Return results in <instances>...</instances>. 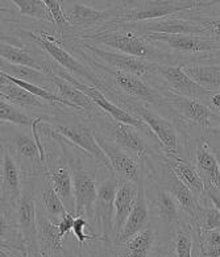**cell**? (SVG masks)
Instances as JSON below:
<instances>
[{
  "instance_id": "7",
  "label": "cell",
  "mask_w": 220,
  "mask_h": 257,
  "mask_svg": "<svg viewBox=\"0 0 220 257\" xmlns=\"http://www.w3.org/2000/svg\"><path fill=\"white\" fill-rule=\"evenodd\" d=\"M73 178L74 201H75V216L86 218L88 222L94 220V204L98 197V183L95 172L84 168L82 164L67 159Z\"/></svg>"
},
{
  "instance_id": "42",
  "label": "cell",
  "mask_w": 220,
  "mask_h": 257,
  "mask_svg": "<svg viewBox=\"0 0 220 257\" xmlns=\"http://www.w3.org/2000/svg\"><path fill=\"white\" fill-rule=\"evenodd\" d=\"M74 219H75V216H74L73 214H66L62 219H61V222L57 224V227H58V232H60V235L62 236L63 239L66 237L67 233L70 232L71 228H73Z\"/></svg>"
},
{
  "instance_id": "3",
  "label": "cell",
  "mask_w": 220,
  "mask_h": 257,
  "mask_svg": "<svg viewBox=\"0 0 220 257\" xmlns=\"http://www.w3.org/2000/svg\"><path fill=\"white\" fill-rule=\"evenodd\" d=\"M44 178V177H42ZM37 178H25L23 193L15 206L16 222L21 239L24 243L25 252L28 256L40 257L37 245V198L36 185Z\"/></svg>"
},
{
  "instance_id": "41",
  "label": "cell",
  "mask_w": 220,
  "mask_h": 257,
  "mask_svg": "<svg viewBox=\"0 0 220 257\" xmlns=\"http://www.w3.org/2000/svg\"><path fill=\"white\" fill-rule=\"evenodd\" d=\"M198 218H200L202 231H220V212L213 207V204L199 212Z\"/></svg>"
},
{
  "instance_id": "13",
  "label": "cell",
  "mask_w": 220,
  "mask_h": 257,
  "mask_svg": "<svg viewBox=\"0 0 220 257\" xmlns=\"http://www.w3.org/2000/svg\"><path fill=\"white\" fill-rule=\"evenodd\" d=\"M84 49L98 57L103 61V64L107 65L109 69L118 71H124L128 74H133L136 77H145L149 73L157 71V64L149 62V61L136 58V57L128 56V54L120 53L116 50H109L107 48L94 45V44H84Z\"/></svg>"
},
{
  "instance_id": "40",
  "label": "cell",
  "mask_w": 220,
  "mask_h": 257,
  "mask_svg": "<svg viewBox=\"0 0 220 257\" xmlns=\"http://www.w3.org/2000/svg\"><path fill=\"white\" fill-rule=\"evenodd\" d=\"M202 248L206 257H220V231H203Z\"/></svg>"
},
{
  "instance_id": "4",
  "label": "cell",
  "mask_w": 220,
  "mask_h": 257,
  "mask_svg": "<svg viewBox=\"0 0 220 257\" xmlns=\"http://www.w3.org/2000/svg\"><path fill=\"white\" fill-rule=\"evenodd\" d=\"M27 35L29 39H32L42 50H45L46 53L56 61L62 69L66 71H70L71 75H77L86 85L96 87L99 90L104 88L105 85L103 83L100 78L91 70L90 67L83 65L77 58H74L66 49H63L60 43H57L56 39L50 37L48 33H36V32H23Z\"/></svg>"
},
{
  "instance_id": "38",
  "label": "cell",
  "mask_w": 220,
  "mask_h": 257,
  "mask_svg": "<svg viewBox=\"0 0 220 257\" xmlns=\"http://www.w3.org/2000/svg\"><path fill=\"white\" fill-rule=\"evenodd\" d=\"M35 119L36 117L31 116L27 112H23L18 107L12 106L11 103L0 98V121L11 123L14 125H21V127H32Z\"/></svg>"
},
{
  "instance_id": "2",
  "label": "cell",
  "mask_w": 220,
  "mask_h": 257,
  "mask_svg": "<svg viewBox=\"0 0 220 257\" xmlns=\"http://www.w3.org/2000/svg\"><path fill=\"white\" fill-rule=\"evenodd\" d=\"M213 4L212 2H182V0H144V2H132L130 6H124V10L119 8L116 22L124 24H136L149 20L169 18L170 15L194 10V8L207 7Z\"/></svg>"
},
{
  "instance_id": "28",
  "label": "cell",
  "mask_w": 220,
  "mask_h": 257,
  "mask_svg": "<svg viewBox=\"0 0 220 257\" xmlns=\"http://www.w3.org/2000/svg\"><path fill=\"white\" fill-rule=\"evenodd\" d=\"M196 172L202 178L204 187L206 183L208 185L211 190L220 191V166L217 162L216 157L213 156L210 148L207 147V144H199L196 148Z\"/></svg>"
},
{
  "instance_id": "27",
  "label": "cell",
  "mask_w": 220,
  "mask_h": 257,
  "mask_svg": "<svg viewBox=\"0 0 220 257\" xmlns=\"http://www.w3.org/2000/svg\"><path fill=\"white\" fill-rule=\"evenodd\" d=\"M165 183H166V190L173 195V198H174L177 204H178V207L181 208L182 211L186 212L190 218H198V215L200 212L198 198L190 191V189L186 186L185 183L178 180V177L175 176L174 173L171 172L168 166H166Z\"/></svg>"
},
{
  "instance_id": "39",
  "label": "cell",
  "mask_w": 220,
  "mask_h": 257,
  "mask_svg": "<svg viewBox=\"0 0 220 257\" xmlns=\"http://www.w3.org/2000/svg\"><path fill=\"white\" fill-rule=\"evenodd\" d=\"M45 4L50 12L53 24L57 27V31L60 33V36H63V33L70 28V25L67 23V19L65 16V12H63L62 2L61 0H45Z\"/></svg>"
},
{
  "instance_id": "15",
  "label": "cell",
  "mask_w": 220,
  "mask_h": 257,
  "mask_svg": "<svg viewBox=\"0 0 220 257\" xmlns=\"http://www.w3.org/2000/svg\"><path fill=\"white\" fill-rule=\"evenodd\" d=\"M109 77L118 87L123 92H126L131 99H135L137 102H147L150 104H162L165 102L164 94H161L158 90L149 86L147 82H144L140 77H136L133 74H128L124 71L112 70L109 67L105 69Z\"/></svg>"
},
{
  "instance_id": "23",
  "label": "cell",
  "mask_w": 220,
  "mask_h": 257,
  "mask_svg": "<svg viewBox=\"0 0 220 257\" xmlns=\"http://www.w3.org/2000/svg\"><path fill=\"white\" fill-rule=\"evenodd\" d=\"M164 98L166 104L175 109L181 116L191 120L204 128L208 125L211 117L213 116L212 109L196 99L185 98L173 92H165Z\"/></svg>"
},
{
  "instance_id": "11",
  "label": "cell",
  "mask_w": 220,
  "mask_h": 257,
  "mask_svg": "<svg viewBox=\"0 0 220 257\" xmlns=\"http://www.w3.org/2000/svg\"><path fill=\"white\" fill-rule=\"evenodd\" d=\"M94 132L96 143L111 165L112 173L119 177L122 181H130L137 186L143 185V170H141V165L137 162V160L131 153H128L127 151L120 148L119 145H116L114 141L109 140L108 138H105L96 131Z\"/></svg>"
},
{
  "instance_id": "16",
  "label": "cell",
  "mask_w": 220,
  "mask_h": 257,
  "mask_svg": "<svg viewBox=\"0 0 220 257\" xmlns=\"http://www.w3.org/2000/svg\"><path fill=\"white\" fill-rule=\"evenodd\" d=\"M149 43L166 44L169 48L182 53H204L220 49V41L210 37L189 35H162V33H148L143 36Z\"/></svg>"
},
{
  "instance_id": "5",
  "label": "cell",
  "mask_w": 220,
  "mask_h": 257,
  "mask_svg": "<svg viewBox=\"0 0 220 257\" xmlns=\"http://www.w3.org/2000/svg\"><path fill=\"white\" fill-rule=\"evenodd\" d=\"M115 96L119 99V102L123 104V109H126V111L131 109V115L140 119L152 131V134H154V136L157 138L165 152L177 153V149H178V134H177V130H175L174 125L169 120H166L165 117L149 109L147 106H144L143 103L137 102L135 99L123 98V96L119 95Z\"/></svg>"
},
{
  "instance_id": "8",
  "label": "cell",
  "mask_w": 220,
  "mask_h": 257,
  "mask_svg": "<svg viewBox=\"0 0 220 257\" xmlns=\"http://www.w3.org/2000/svg\"><path fill=\"white\" fill-rule=\"evenodd\" d=\"M45 121L53 132L60 135L61 138L67 141V143H71L77 148L82 149L83 153L92 157L99 165H103L112 173L108 160H107L105 155L103 153L98 143H96L95 132L92 128L82 123H57L53 119H48V117L45 119Z\"/></svg>"
},
{
  "instance_id": "19",
  "label": "cell",
  "mask_w": 220,
  "mask_h": 257,
  "mask_svg": "<svg viewBox=\"0 0 220 257\" xmlns=\"http://www.w3.org/2000/svg\"><path fill=\"white\" fill-rule=\"evenodd\" d=\"M3 166L0 174V191L6 203L16 206L23 193V170L14 155L7 148L3 149Z\"/></svg>"
},
{
  "instance_id": "44",
  "label": "cell",
  "mask_w": 220,
  "mask_h": 257,
  "mask_svg": "<svg viewBox=\"0 0 220 257\" xmlns=\"http://www.w3.org/2000/svg\"><path fill=\"white\" fill-rule=\"evenodd\" d=\"M27 252L0 244V257H27Z\"/></svg>"
},
{
  "instance_id": "32",
  "label": "cell",
  "mask_w": 220,
  "mask_h": 257,
  "mask_svg": "<svg viewBox=\"0 0 220 257\" xmlns=\"http://www.w3.org/2000/svg\"><path fill=\"white\" fill-rule=\"evenodd\" d=\"M153 206L156 216L161 222V224H164L168 228H173L178 224V204L165 187L162 189V187L157 186L154 189Z\"/></svg>"
},
{
  "instance_id": "1",
  "label": "cell",
  "mask_w": 220,
  "mask_h": 257,
  "mask_svg": "<svg viewBox=\"0 0 220 257\" xmlns=\"http://www.w3.org/2000/svg\"><path fill=\"white\" fill-rule=\"evenodd\" d=\"M83 39L87 40L88 44H99L103 45V48H111V50L149 61L153 64L160 65L161 62V65H168L170 61L169 54L156 48L143 36L128 29L119 31L118 27H114L112 29H103L91 36H83Z\"/></svg>"
},
{
  "instance_id": "12",
  "label": "cell",
  "mask_w": 220,
  "mask_h": 257,
  "mask_svg": "<svg viewBox=\"0 0 220 257\" xmlns=\"http://www.w3.org/2000/svg\"><path fill=\"white\" fill-rule=\"evenodd\" d=\"M53 70L56 73L58 77H61L62 79L67 81L69 83L74 86V87H77L79 91H82L84 95L87 96L90 99L91 102L94 103L95 106L98 107V108L103 109L104 113H107L108 116H111L112 119H115L116 121H119V123H124L128 124V125H132V127L137 128L139 131L144 132V128H145V124L141 121L140 119H137L133 115H131L128 111L126 109H123L122 107H119L115 103H112L109 99H107V96L101 92V90L96 87H92V86H88L83 82H80L79 79L71 75L70 73H67V71L63 70H56L54 67H53Z\"/></svg>"
},
{
  "instance_id": "31",
  "label": "cell",
  "mask_w": 220,
  "mask_h": 257,
  "mask_svg": "<svg viewBox=\"0 0 220 257\" xmlns=\"http://www.w3.org/2000/svg\"><path fill=\"white\" fill-rule=\"evenodd\" d=\"M37 208L54 224H58L61 219L66 214H69L66 207L63 206L61 198L54 190L52 182L46 176L44 177V186H42L40 201L37 199Z\"/></svg>"
},
{
  "instance_id": "17",
  "label": "cell",
  "mask_w": 220,
  "mask_h": 257,
  "mask_svg": "<svg viewBox=\"0 0 220 257\" xmlns=\"http://www.w3.org/2000/svg\"><path fill=\"white\" fill-rule=\"evenodd\" d=\"M65 7L62 2V8L65 12V16L67 19V23L70 25V28L75 29H87L91 27L105 24L107 22H116L119 8H114L108 11H99L95 8L86 6L83 3H66Z\"/></svg>"
},
{
  "instance_id": "49",
  "label": "cell",
  "mask_w": 220,
  "mask_h": 257,
  "mask_svg": "<svg viewBox=\"0 0 220 257\" xmlns=\"http://www.w3.org/2000/svg\"><path fill=\"white\" fill-rule=\"evenodd\" d=\"M213 131V134H216V135H219L220 136V125L217 128H215V130H212Z\"/></svg>"
},
{
  "instance_id": "29",
  "label": "cell",
  "mask_w": 220,
  "mask_h": 257,
  "mask_svg": "<svg viewBox=\"0 0 220 257\" xmlns=\"http://www.w3.org/2000/svg\"><path fill=\"white\" fill-rule=\"evenodd\" d=\"M45 74L49 77L50 82H52V85L54 86V88L58 92V96L63 100H66V102L71 103L75 107L80 109V111H87L90 113H95L98 111V107L95 106L94 103L91 102L90 99L87 96L84 95L83 92L79 91L77 87H74L71 83H69L67 81L62 79L61 77L54 73L53 70V66H50L48 70L45 71Z\"/></svg>"
},
{
  "instance_id": "30",
  "label": "cell",
  "mask_w": 220,
  "mask_h": 257,
  "mask_svg": "<svg viewBox=\"0 0 220 257\" xmlns=\"http://www.w3.org/2000/svg\"><path fill=\"white\" fill-rule=\"evenodd\" d=\"M0 244L25 252L24 243L16 222L15 207L4 201H0Z\"/></svg>"
},
{
  "instance_id": "25",
  "label": "cell",
  "mask_w": 220,
  "mask_h": 257,
  "mask_svg": "<svg viewBox=\"0 0 220 257\" xmlns=\"http://www.w3.org/2000/svg\"><path fill=\"white\" fill-rule=\"evenodd\" d=\"M46 177L52 182L54 190L61 198L67 212L75 216V201H74L73 178H71L70 166L66 165L65 161L61 160L60 165L57 164V165L49 166Z\"/></svg>"
},
{
  "instance_id": "37",
  "label": "cell",
  "mask_w": 220,
  "mask_h": 257,
  "mask_svg": "<svg viewBox=\"0 0 220 257\" xmlns=\"http://www.w3.org/2000/svg\"><path fill=\"white\" fill-rule=\"evenodd\" d=\"M11 3L18 8L21 16L37 19V20H42L46 23H53L45 0H12Z\"/></svg>"
},
{
  "instance_id": "20",
  "label": "cell",
  "mask_w": 220,
  "mask_h": 257,
  "mask_svg": "<svg viewBox=\"0 0 220 257\" xmlns=\"http://www.w3.org/2000/svg\"><path fill=\"white\" fill-rule=\"evenodd\" d=\"M150 208H149V199L147 195V189L145 185H140L139 186V193H137L136 202L133 206L132 211H131L130 216L127 219L126 225L122 229L120 235L116 237L115 245L126 243L128 240L143 231L144 228H147L148 225H150Z\"/></svg>"
},
{
  "instance_id": "52",
  "label": "cell",
  "mask_w": 220,
  "mask_h": 257,
  "mask_svg": "<svg viewBox=\"0 0 220 257\" xmlns=\"http://www.w3.org/2000/svg\"><path fill=\"white\" fill-rule=\"evenodd\" d=\"M27 257H36V256H27Z\"/></svg>"
},
{
  "instance_id": "46",
  "label": "cell",
  "mask_w": 220,
  "mask_h": 257,
  "mask_svg": "<svg viewBox=\"0 0 220 257\" xmlns=\"http://www.w3.org/2000/svg\"><path fill=\"white\" fill-rule=\"evenodd\" d=\"M210 103L216 109H220V92H212L208 98Z\"/></svg>"
},
{
  "instance_id": "34",
  "label": "cell",
  "mask_w": 220,
  "mask_h": 257,
  "mask_svg": "<svg viewBox=\"0 0 220 257\" xmlns=\"http://www.w3.org/2000/svg\"><path fill=\"white\" fill-rule=\"evenodd\" d=\"M0 98L18 108H46L45 103H42L37 96L12 82H10L8 85L0 86Z\"/></svg>"
},
{
  "instance_id": "51",
  "label": "cell",
  "mask_w": 220,
  "mask_h": 257,
  "mask_svg": "<svg viewBox=\"0 0 220 257\" xmlns=\"http://www.w3.org/2000/svg\"><path fill=\"white\" fill-rule=\"evenodd\" d=\"M0 201H3V197H2V191H0Z\"/></svg>"
},
{
  "instance_id": "24",
  "label": "cell",
  "mask_w": 220,
  "mask_h": 257,
  "mask_svg": "<svg viewBox=\"0 0 220 257\" xmlns=\"http://www.w3.org/2000/svg\"><path fill=\"white\" fill-rule=\"evenodd\" d=\"M139 186L130 181H120L115 195V214H114V239L120 235L127 219L136 202Z\"/></svg>"
},
{
  "instance_id": "6",
  "label": "cell",
  "mask_w": 220,
  "mask_h": 257,
  "mask_svg": "<svg viewBox=\"0 0 220 257\" xmlns=\"http://www.w3.org/2000/svg\"><path fill=\"white\" fill-rule=\"evenodd\" d=\"M94 123L99 127L96 131L109 140L114 141L120 148L127 151L128 153H133L135 157L139 160L147 159L149 148H148L147 141L144 140L141 131L137 128L128 125V124L119 123L115 119H112L107 113L104 115H98V120H94Z\"/></svg>"
},
{
  "instance_id": "43",
  "label": "cell",
  "mask_w": 220,
  "mask_h": 257,
  "mask_svg": "<svg viewBox=\"0 0 220 257\" xmlns=\"http://www.w3.org/2000/svg\"><path fill=\"white\" fill-rule=\"evenodd\" d=\"M210 32L211 37L220 41V19L216 20H196Z\"/></svg>"
},
{
  "instance_id": "35",
  "label": "cell",
  "mask_w": 220,
  "mask_h": 257,
  "mask_svg": "<svg viewBox=\"0 0 220 257\" xmlns=\"http://www.w3.org/2000/svg\"><path fill=\"white\" fill-rule=\"evenodd\" d=\"M182 70L192 81L212 92L220 88V66H202V65H186Z\"/></svg>"
},
{
  "instance_id": "33",
  "label": "cell",
  "mask_w": 220,
  "mask_h": 257,
  "mask_svg": "<svg viewBox=\"0 0 220 257\" xmlns=\"http://www.w3.org/2000/svg\"><path fill=\"white\" fill-rule=\"evenodd\" d=\"M0 57L6 61L14 65H20V66H28L32 69H37L45 73L52 65L46 62L42 58H37L35 54L29 53L28 50L23 49L18 45L3 43L0 41Z\"/></svg>"
},
{
  "instance_id": "22",
  "label": "cell",
  "mask_w": 220,
  "mask_h": 257,
  "mask_svg": "<svg viewBox=\"0 0 220 257\" xmlns=\"http://www.w3.org/2000/svg\"><path fill=\"white\" fill-rule=\"evenodd\" d=\"M63 239L58 227L37 208V245L40 257H65Z\"/></svg>"
},
{
  "instance_id": "48",
  "label": "cell",
  "mask_w": 220,
  "mask_h": 257,
  "mask_svg": "<svg viewBox=\"0 0 220 257\" xmlns=\"http://www.w3.org/2000/svg\"><path fill=\"white\" fill-rule=\"evenodd\" d=\"M0 41H3V43L12 44V45H14V43H12V41H11L10 39H7V37H6V36H4L3 31H2V27H0Z\"/></svg>"
},
{
  "instance_id": "10",
  "label": "cell",
  "mask_w": 220,
  "mask_h": 257,
  "mask_svg": "<svg viewBox=\"0 0 220 257\" xmlns=\"http://www.w3.org/2000/svg\"><path fill=\"white\" fill-rule=\"evenodd\" d=\"M6 148L14 155L21 170H24L25 164H28L25 178H42L46 176L48 168L42 162L39 147L33 135L24 134V132H11L10 136L6 139Z\"/></svg>"
},
{
  "instance_id": "50",
  "label": "cell",
  "mask_w": 220,
  "mask_h": 257,
  "mask_svg": "<svg viewBox=\"0 0 220 257\" xmlns=\"http://www.w3.org/2000/svg\"><path fill=\"white\" fill-rule=\"evenodd\" d=\"M2 166H3V157H0V174H2Z\"/></svg>"
},
{
  "instance_id": "9",
  "label": "cell",
  "mask_w": 220,
  "mask_h": 257,
  "mask_svg": "<svg viewBox=\"0 0 220 257\" xmlns=\"http://www.w3.org/2000/svg\"><path fill=\"white\" fill-rule=\"evenodd\" d=\"M120 178L111 173L98 186V197L94 204V225L99 235L108 243L115 244L114 239V214H115V195L120 185Z\"/></svg>"
},
{
  "instance_id": "18",
  "label": "cell",
  "mask_w": 220,
  "mask_h": 257,
  "mask_svg": "<svg viewBox=\"0 0 220 257\" xmlns=\"http://www.w3.org/2000/svg\"><path fill=\"white\" fill-rule=\"evenodd\" d=\"M157 71L162 75L165 82L170 86L173 94L185 96V98L196 99V100H200V102L203 99H208L212 94L211 91L203 88L202 86L192 81L191 78L182 70V66L158 65Z\"/></svg>"
},
{
  "instance_id": "47",
  "label": "cell",
  "mask_w": 220,
  "mask_h": 257,
  "mask_svg": "<svg viewBox=\"0 0 220 257\" xmlns=\"http://www.w3.org/2000/svg\"><path fill=\"white\" fill-rule=\"evenodd\" d=\"M154 257H177L173 252V248H165L164 250H157Z\"/></svg>"
},
{
  "instance_id": "36",
  "label": "cell",
  "mask_w": 220,
  "mask_h": 257,
  "mask_svg": "<svg viewBox=\"0 0 220 257\" xmlns=\"http://www.w3.org/2000/svg\"><path fill=\"white\" fill-rule=\"evenodd\" d=\"M173 252L177 257H192L194 249V239H192V231L187 224H178L174 227L173 231Z\"/></svg>"
},
{
  "instance_id": "26",
  "label": "cell",
  "mask_w": 220,
  "mask_h": 257,
  "mask_svg": "<svg viewBox=\"0 0 220 257\" xmlns=\"http://www.w3.org/2000/svg\"><path fill=\"white\" fill-rule=\"evenodd\" d=\"M164 161L165 165L178 177L181 182H183L186 186L189 187L190 191L196 198L202 197L206 191V187H204V183H203L196 169H194L189 162L183 161L177 153H173V152H165Z\"/></svg>"
},
{
  "instance_id": "14",
  "label": "cell",
  "mask_w": 220,
  "mask_h": 257,
  "mask_svg": "<svg viewBox=\"0 0 220 257\" xmlns=\"http://www.w3.org/2000/svg\"><path fill=\"white\" fill-rule=\"evenodd\" d=\"M137 35L144 36L148 33H162V35H189L199 36V37H210V32L207 31L199 22L195 20H183L178 18H165L158 20H149L136 24H128Z\"/></svg>"
},
{
  "instance_id": "45",
  "label": "cell",
  "mask_w": 220,
  "mask_h": 257,
  "mask_svg": "<svg viewBox=\"0 0 220 257\" xmlns=\"http://www.w3.org/2000/svg\"><path fill=\"white\" fill-rule=\"evenodd\" d=\"M208 198L211 199V202H212L213 207L216 208L217 211L220 212V195L216 193H213V191H208Z\"/></svg>"
},
{
  "instance_id": "21",
  "label": "cell",
  "mask_w": 220,
  "mask_h": 257,
  "mask_svg": "<svg viewBox=\"0 0 220 257\" xmlns=\"http://www.w3.org/2000/svg\"><path fill=\"white\" fill-rule=\"evenodd\" d=\"M158 229L150 224L126 243L115 245L116 257H154L157 252Z\"/></svg>"
}]
</instances>
